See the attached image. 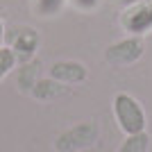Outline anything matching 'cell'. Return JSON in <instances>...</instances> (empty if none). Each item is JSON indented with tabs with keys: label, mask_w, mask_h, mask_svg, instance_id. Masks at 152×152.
<instances>
[{
	"label": "cell",
	"mask_w": 152,
	"mask_h": 152,
	"mask_svg": "<svg viewBox=\"0 0 152 152\" xmlns=\"http://www.w3.org/2000/svg\"><path fill=\"white\" fill-rule=\"evenodd\" d=\"M30 93L34 95L37 100H55V98L66 95L68 89H66V84H61V82H57V80L48 77V80H39Z\"/></svg>",
	"instance_id": "52a82bcc"
},
{
	"label": "cell",
	"mask_w": 152,
	"mask_h": 152,
	"mask_svg": "<svg viewBox=\"0 0 152 152\" xmlns=\"http://www.w3.org/2000/svg\"><path fill=\"white\" fill-rule=\"evenodd\" d=\"M148 150H150V134L145 129L136 134H127V139L118 148V152H148Z\"/></svg>",
	"instance_id": "9c48e42d"
},
{
	"label": "cell",
	"mask_w": 152,
	"mask_h": 152,
	"mask_svg": "<svg viewBox=\"0 0 152 152\" xmlns=\"http://www.w3.org/2000/svg\"><path fill=\"white\" fill-rule=\"evenodd\" d=\"M39 73H41V64L37 61V59H32V61H23V66L18 68V89L23 91V93H30L32 89H34V84L41 80L39 77Z\"/></svg>",
	"instance_id": "ba28073f"
},
{
	"label": "cell",
	"mask_w": 152,
	"mask_h": 152,
	"mask_svg": "<svg viewBox=\"0 0 152 152\" xmlns=\"http://www.w3.org/2000/svg\"><path fill=\"white\" fill-rule=\"evenodd\" d=\"M121 27L129 37H145L152 32V0L129 2L121 12Z\"/></svg>",
	"instance_id": "3957f363"
},
{
	"label": "cell",
	"mask_w": 152,
	"mask_h": 152,
	"mask_svg": "<svg viewBox=\"0 0 152 152\" xmlns=\"http://www.w3.org/2000/svg\"><path fill=\"white\" fill-rule=\"evenodd\" d=\"M16 64H18L16 52H14L9 45H2V48H0V82L16 68Z\"/></svg>",
	"instance_id": "30bf717a"
},
{
	"label": "cell",
	"mask_w": 152,
	"mask_h": 152,
	"mask_svg": "<svg viewBox=\"0 0 152 152\" xmlns=\"http://www.w3.org/2000/svg\"><path fill=\"white\" fill-rule=\"evenodd\" d=\"M68 2L75 7V9H80V12H95V9L100 7L102 0H68Z\"/></svg>",
	"instance_id": "7c38bea8"
},
{
	"label": "cell",
	"mask_w": 152,
	"mask_h": 152,
	"mask_svg": "<svg viewBox=\"0 0 152 152\" xmlns=\"http://www.w3.org/2000/svg\"><path fill=\"white\" fill-rule=\"evenodd\" d=\"M145 52V43L143 37H125L121 41L111 43L104 50V61L114 68H123V66H132L136 64Z\"/></svg>",
	"instance_id": "277c9868"
},
{
	"label": "cell",
	"mask_w": 152,
	"mask_h": 152,
	"mask_svg": "<svg viewBox=\"0 0 152 152\" xmlns=\"http://www.w3.org/2000/svg\"><path fill=\"white\" fill-rule=\"evenodd\" d=\"M98 125L93 121H84V123H77L73 125L70 129L61 132L55 141V150L57 152H80L84 148H91L95 145L98 141Z\"/></svg>",
	"instance_id": "7a4b0ae2"
},
{
	"label": "cell",
	"mask_w": 152,
	"mask_h": 152,
	"mask_svg": "<svg viewBox=\"0 0 152 152\" xmlns=\"http://www.w3.org/2000/svg\"><path fill=\"white\" fill-rule=\"evenodd\" d=\"M5 39H7V32H5V18H2V14H0V48L5 45Z\"/></svg>",
	"instance_id": "4fadbf2b"
},
{
	"label": "cell",
	"mask_w": 152,
	"mask_h": 152,
	"mask_svg": "<svg viewBox=\"0 0 152 152\" xmlns=\"http://www.w3.org/2000/svg\"><path fill=\"white\" fill-rule=\"evenodd\" d=\"M48 73H50L52 80H57V82H61V84H80L89 77V68L80 61H73V59L55 61Z\"/></svg>",
	"instance_id": "8992f818"
},
{
	"label": "cell",
	"mask_w": 152,
	"mask_h": 152,
	"mask_svg": "<svg viewBox=\"0 0 152 152\" xmlns=\"http://www.w3.org/2000/svg\"><path fill=\"white\" fill-rule=\"evenodd\" d=\"M114 118H116V125L121 127V132L125 134H136V132H143L145 129V111H143V104H141L132 93H116L114 95Z\"/></svg>",
	"instance_id": "6da1fadb"
},
{
	"label": "cell",
	"mask_w": 152,
	"mask_h": 152,
	"mask_svg": "<svg viewBox=\"0 0 152 152\" xmlns=\"http://www.w3.org/2000/svg\"><path fill=\"white\" fill-rule=\"evenodd\" d=\"M66 0H34V9L39 16H57L64 9Z\"/></svg>",
	"instance_id": "8fae6325"
},
{
	"label": "cell",
	"mask_w": 152,
	"mask_h": 152,
	"mask_svg": "<svg viewBox=\"0 0 152 152\" xmlns=\"http://www.w3.org/2000/svg\"><path fill=\"white\" fill-rule=\"evenodd\" d=\"M127 5H129V2H145V0H125Z\"/></svg>",
	"instance_id": "5bb4252c"
},
{
	"label": "cell",
	"mask_w": 152,
	"mask_h": 152,
	"mask_svg": "<svg viewBox=\"0 0 152 152\" xmlns=\"http://www.w3.org/2000/svg\"><path fill=\"white\" fill-rule=\"evenodd\" d=\"M7 39H9V48L16 52L20 61H30L41 43V37L34 27H14L7 34Z\"/></svg>",
	"instance_id": "5b68a950"
}]
</instances>
